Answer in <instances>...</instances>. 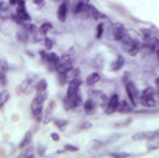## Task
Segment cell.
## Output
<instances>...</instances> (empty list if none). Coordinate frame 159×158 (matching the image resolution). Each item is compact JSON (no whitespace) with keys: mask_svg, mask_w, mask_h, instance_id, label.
I'll return each mask as SVG.
<instances>
[{"mask_svg":"<svg viewBox=\"0 0 159 158\" xmlns=\"http://www.w3.org/2000/svg\"><path fill=\"white\" fill-rule=\"evenodd\" d=\"M140 104L145 108H155L159 104V92L154 87H147L140 94Z\"/></svg>","mask_w":159,"mask_h":158,"instance_id":"1","label":"cell"},{"mask_svg":"<svg viewBox=\"0 0 159 158\" xmlns=\"http://www.w3.org/2000/svg\"><path fill=\"white\" fill-rule=\"evenodd\" d=\"M126 92H127V98H129V101L134 105V108L140 104V94L141 92L138 91L137 86H135L133 81L127 80L126 81Z\"/></svg>","mask_w":159,"mask_h":158,"instance_id":"2","label":"cell"},{"mask_svg":"<svg viewBox=\"0 0 159 158\" xmlns=\"http://www.w3.org/2000/svg\"><path fill=\"white\" fill-rule=\"evenodd\" d=\"M119 105H120V98H119V94H112V97H110L109 101H107L106 114L112 115V114H115V112H117Z\"/></svg>","mask_w":159,"mask_h":158,"instance_id":"3","label":"cell"},{"mask_svg":"<svg viewBox=\"0 0 159 158\" xmlns=\"http://www.w3.org/2000/svg\"><path fill=\"white\" fill-rule=\"evenodd\" d=\"M16 16L21 20L22 22H31V17L27 11V6H25V2H21L20 4H17L16 7Z\"/></svg>","mask_w":159,"mask_h":158,"instance_id":"4","label":"cell"},{"mask_svg":"<svg viewBox=\"0 0 159 158\" xmlns=\"http://www.w3.org/2000/svg\"><path fill=\"white\" fill-rule=\"evenodd\" d=\"M45 60L48 62V66H49L50 70H56L59 62H60V56L55 52H46V56H45Z\"/></svg>","mask_w":159,"mask_h":158,"instance_id":"5","label":"cell"},{"mask_svg":"<svg viewBox=\"0 0 159 158\" xmlns=\"http://www.w3.org/2000/svg\"><path fill=\"white\" fill-rule=\"evenodd\" d=\"M112 34H113V39H115V41H117V42H120L121 39L126 36L127 30L124 28V25H121V24H115V25H113Z\"/></svg>","mask_w":159,"mask_h":158,"instance_id":"6","label":"cell"},{"mask_svg":"<svg viewBox=\"0 0 159 158\" xmlns=\"http://www.w3.org/2000/svg\"><path fill=\"white\" fill-rule=\"evenodd\" d=\"M67 13H69V3H67V0H64L63 3H60V6H59L57 8V20L60 22H64L67 18Z\"/></svg>","mask_w":159,"mask_h":158,"instance_id":"7","label":"cell"},{"mask_svg":"<svg viewBox=\"0 0 159 158\" xmlns=\"http://www.w3.org/2000/svg\"><path fill=\"white\" fill-rule=\"evenodd\" d=\"M34 87H35L34 81L31 80V78H27V80H24L18 86V92H20V94H30L31 90H32Z\"/></svg>","mask_w":159,"mask_h":158,"instance_id":"8","label":"cell"},{"mask_svg":"<svg viewBox=\"0 0 159 158\" xmlns=\"http://www.w3.org/2000/svg\"><path fill=\"white\" fill-rule=\"evenodd\" d=\"M88 7H89V0H77L74 6V14L78 16V14L85 13Z\"/></svg>","mask_w":159,"mask_h":158,"instance_id":"9","label":"cell"},{"mask_svg":"<svg viewBox=\"0 0 159 158\" xmlns=\"http://www.w3.org/2000/svg\"><path fill=\"white\" fill-rule=\"evenodd\" d=\"M82 108H84V112L87 115H93L96 111V102L93 98H89V100H87L84 102V105H82Z\"/></svg>","mask_w":159,"mask_h":158,"instance_id":"10","label":"cell"},{"mask_svg":"<svg viewBox=\"0 0 159 158\" xmlns=\"http://www.w3.org/2000/svg\"><path fill=\"white\" fill-rule=\"evenodd\" d=\"M147 144H148V151H154V150H159V132L154 134L152 137H149L148 142H147Z\"/></svg>","mask_w":159,"mask_h":158,"instance_id":"11","label":"cell"},{"mask_svg":"<svg viewBox=\"0 0 159 158\" xmlns=\"http://www.w3.org/2000/svg\"><path fill=\"white\" fill-rule=\"evenodd\" d=\"M133 108H134V105H133L130 101L123 100V101H120V105H119L117 112H120V114H130V112L133 111Z\"/></svg>","mask_w":159,"mask_h":158,"instance_id":"12","label":"cell"},{"mask_svg":"<svg viewBox=\"0 0 159 158\" xmlns=\"http://www.w3.org/2000/svg\"><path fill=\"white\" fill-rule=\"evenodd\" d=\"M101 81V74L99 73H91L89 76H88L87 78H85V84L87 86H89V87H92V86H95L96 83H99Z\"/></svg>","mask_w":159,"mask_h":158,"instance_id":"13","label":"cell"},{"mask_svg":"<svg viewBox=\"0 0 159 158\" xmlns=\"http://www.w3.org/2000/svg\"><path fill=\"white\" fill-rule=\"evenodd\" d=\"M64 76H66V81H67V84H69L70 81H73L74 78L80 77V70L77 69V67H73V69H70Z\"/></svg>","mask_w":159,"mask_h":158,"instance_id":"14","label":"cell"},{"mask_svg":"<svg viewBox=\"0 0 159 158\" xmlns=\"http://www.w3.org/2000/svg\"><path fill=\"white\" fill-rule=\"evenodd\" d=\"M124 62H126V60H124L123 56H119V58L116 59L112 64H110V69H112L113 72H117V70H120L121 67L124 66Z\"/></svg>","mask_w":159,"mask_h":158,"instance_id":"15","label":"cell"},{"mask_svg":"<svg viewBox=\"0 0 159 158\" xmlns=\"http://www.w3.org/2000/svg\"><path fill=\"white\" fill-rule=\"evenodd\" d=\"M155 133H157V132H143V133L134 134V136H133V139H134V140H148L149 137H152Z\"/></svg>","mask_w":159,"mask_h":158,"instance_id":"16","label":"cell"},{"mask_svg":"<svg viewBox=\"0 0 159 158\" xmlns=\"http://www.w3.org/2000/svg\"><path fill=\"white\" fill-rule=\"evenodd\" d=\"M31 139H32V133H31V132H27V133L24 134V137H22V140L20 142L18 147H20V148H25V147H28V144H30Z\"/></svg>","mask_w":159,"mask_h":158,"instance_id":"17","label":"cell"},{"mask_svg":"<svg viewBox=\"0 0 159 158\" xmlns=\"http://www.w3.org/2000/svg\"><path fill=\"white\" fill-rule=\"evenodd\" d=\"M46 90H48V81L45 80V78H41V80L35 84V91L42 92V91H46Z\"/></svg>","mask_w":159,"mask_h":158,"instance_id":"18","label":"cell"},{"mask_svg":"<svg viewBox=\"0 0 159 158\" xmlns=\"http://www.w3.org/2000/svg\"><path fill=\"white\" fill-rule=\"evenodd\" d=\"M8 98H10V92H8L7 90H2V91H0V108L6 105Z\"/></svg>","mask_w":159,"mask_h":158,"instance_id":"19","label":"cell"},{"mask_svg":"<svg viewBox=\"0 0 159 158\" xmlns=\"http://www.w3.org/2000/svg\"><path fill=\"white\" fill-rule=\"evenodd\" d=\"M52 28H53V25L46 21V22H42L41 27H39V30H41L42 35H46V34H49L50 31H52Z\"/></svg>","mask_w":159,"mask_h":158,"instance_id":"20","label":"cell"},{"mask_svg":"<svg viewBox=\"0 0 159 158\" xmlns=\"http://www.w3.org/2000/svg\"><path fill=\"white\" fill-rule=\"evenodd\" d=\"M10 66H8V62L6 59H0V73H7Z\"/></svg>","mask_w":159,"mask_h":158,"instance_id":"21","label":"cell"},{"mask_svg":"<svg viewBox=\"0 0 159 158\" xmlns=\"http://www.w3.org/2000/svg\"><path fill=\"white\" fill-rule=\"evenodd\" d=\"M103 28H105V22L99 21L98 27H96V38L101 39L102 36H103Z\"/></svg>","mask_w":159,"mask_h":158,"instance_id":"22","label":"cell"},{"mask_svg":"<svg viewBox=\"0 0 159 158\" xmlns=\"http://www.w3.org/2000/svg\"><path fill=\"white\" fill-rule=\"evenodd\" d=\"M55 125L57 126L59 129H61V130H63V129H66V126H67V120H64V119H56L55 120Z\"/></svg>","mask_w":159,"mask_h":158,"instance_id":"23","label":"cell"},{"mask_svg":"<svg viewBox=\"0 0 159 158\" xmlns=\"http://www.w3.org/2000/svg\"><path fill=\"white\" fill-rule=\"evenodd\" d=\"M43 44H45V49L50 50V49L53 48V39H50V38H45V39H43Z\"/></svg>","mask_w":159,"mask_h":158,"instance_id":"24","label":"cell"},{"mask_svg":"<svg viewBox=\"0 0 159 158\" xmlns=\"http://www.w3.org/2000/svg\"><path fill=\"white\" fill-rule=\"evenodd\" d=\"M21 2H25V0H8V4L10 6H17V4H20Z\"/></svg>","mask_w":159,"mask_h":158,"instance_id":"25","label":"cell"},{"mask_svg":"<svg viewBox=\"0 0 159 158\" xmlns=\"http://www.w3.org/2000/svg\"><path fill=\"white\" fill-rule=\"evenodd\" d=\"M0 84L2 86L6 84V73H0Z\"/></svg>","mask_w":159,"mask_h":158,"instance_id":"26","label":"cell"},{"mask_svg":"<svg viewBox=\"0 0 159 158\" xmlns=\"http://www.w3.org/2000/svg\"><path fill=\"white\" fill-rule=\"evenodd\" d=\"M52 140H55V142H59V140H60V136H59L57 133H52Z\"/></svg>","mask_w":159,"mask_h":158,"instance_id":"27","label":"cell"},{"mask_svg":"<svg viewBox=\"0 0 159 158\" xmlns=\"http://www.w3.org/2000/svg\"><path fill=\"white\" fill-rule=\"evenodd\" d=\"M66 150H69V151H77L78 148L77 147H73V146H70V144H67L66 146Z\"/></svg>","mask_w":159,"mask_h":158,"instance_id":"28","label":"cell"},{"mask_svg":"<svg viewBox=\"0 0 159 158\" xmlns=\"http://www.w3.org/2000/svg\"><path fill=\"white\" fill-rule=\"evenodd\" d=\"M35 4H41V3H43V0H32Z\"/></svg>","mask_w":159,"mask_h":158,"instance_id":"29","label":"cell"},{"mask_svg":"<svg viewBox=\"0 0 159 158\" xmlns=\"http://www.w3.org/2000/svg\"><path fill=\"white\" fill-rule=\"evenodd\" d=\"M157 53H158V58H159V49H158V50H157Z\"/></svg>","mask_w":159,"mask_h":158,"instance_id":"30","label":"cell"},{"mask_svg":"<svg viewBox=\"0 0 159 158\" xmlns=\"http://www.w3.org/2000/svg\"><path fill=\"white\" fill-rule=\"evenodd\" d=\"M55 2H59V0H55Z\"/></svg>","mask_w":159,"mask_h":158,"instance_id":"31","label":"cell"}]
</instances>
